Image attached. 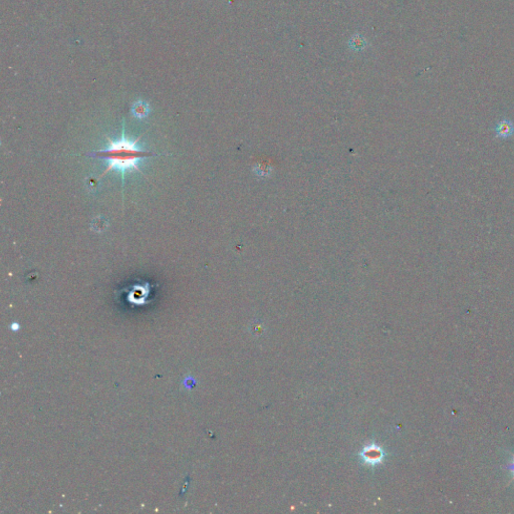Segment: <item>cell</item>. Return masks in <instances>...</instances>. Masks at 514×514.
<instances>
[{
	"label": "cell",
	"instance_id": "obj_2",
	"mask_svg": "<svg viewBox=\"0 0 514 514\" xmlns=\"http://www.w3.org/2000/svg\"><path fill=\"white\" fill-rule=\"evenodd\" d=\"M496 138L506 140L514 136V123L509 119H503L494 127Z\"/></svg>",
	"mask_w": 514,
	"mask_h": 514
},
{
	"label": "cell",
	"instance_id": "obj_1",
	"mask_svg": "<svg viewBox=\"0 0 514 514\" xmlns=\"http://www.w3.org/2000/svg\"><path fill=\"white\" fill-rule=\"evenodd\" d=\"M109 140V147L105 150L88 153L87 156L108 161V167L100 178L104 177L109 171L115 170L122 174V180L125 179V173L128 170H137L140 173L142 171L139 168V163L142 159L157 156L153 152L146 151L138 146V141H130L125 138V131L123 129L122 138L119 141Z\"/></svg>",
	"mask_w": 514,
	"mask_h": 514
},
{
	"label": "cell",
	"instance_id": "obj_3",
	"mask_svg": "<svg viewBox=\"0 0 514 514\" xmlns=\"http://www.w3.org/2000/svg\"><path fill=\"white\" fill-rule=\"evenodd\" d=\"M361 457H363V459L367 463L377 464L383 460L384 452L382 449L376 445H370L369 447L365 448L363 452H361Z\"/></svg>",
	"mask_w": 514,
	"mask_h": 514
},
{
	"label": "cell",
	"instance_id": "obj_5",
	"mask_svg": "<svg viewBox=\"0 0 514 514\" xmlns=\"http://www.w3.org/2000/svg\"><path fill=\"white\" fill-rule=\"evenodd\" d=\"M150 106L147 102L139 100L135 102L131 107V112L132 115L137 119H145L149 116L150 113Z\"/></svg>",
	"mask_w": 514,
	"mask_h": 514
},
{
	"label": "cell",
	"instance_id": "obj_4",
	"mask_svg": "<svg viewBox=\"0 0 514 514\" xmlns=\"http://www.w3.org/2000/svg\"><path fill=\"white\" fill-rule=\"evenodd\" d=\"M369 42L367 37L360 33H355L349 40V48L354 52H361L368 48Z\"/></svg>",
	"mask_w": 514,
	"mask_h": 514
},
{
	"label": "cell",
	"instance_id": "obj_6",
	"mask_svg": "<svg viewBox=\"0 0 514 514\" xmlns=\"http://www.w3.org/2000/svg\"><path fill=\"white\" fill-rule=\"evenodd\" d=\"M506 468H507V470H509V471L513 474V478H514V458H513L512 462L509 463V464L506 466Z\"/></svg>",
	"mask_w": 514,
	"mask_h": 514
}]
</instances>
